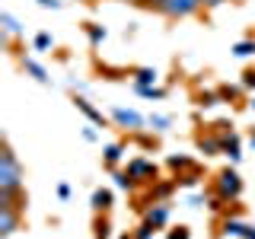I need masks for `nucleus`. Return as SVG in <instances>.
Returning <instances> with one entry per match:
<instances>
[{"mask_svg":"<svg viewBox=\"0 0 255 239\" xmlns=\"http://www.w3.org/2000/svg\"><path fill=\"white\" fill-rule=\"evenodd\" d=\"M0 195H26V169L19 166L10 140L0 147Z\"/></svg>","mask_w":255,"mask_h":239,"instance_id":"1","label":"nucleus"},{"mask_svg":"<svg viewBox=\"0 0 255 239\" xmlns=\"http://www.w3.org/2000/svg\"><path fill=\"white\" fill-rule=\"evenodd\" d=\"M243 175L236 172V166H223V169L214 175V195L227 198V201H239V195H243Z\"/></svg>","mask_w":255,"mask_h":239,"instance_id":"2","label":"nucleus"},{"mask_svg":"<svg viewBox=\"0 0 255 239\" xmlns=\"http://www.w3.org/2000/svg\"><path fill=\"white\" fill-rule=\"evenodd\" d=\"M201 10H204L201 0H163L156 6V13H163L166 19H188V16H195Z\"/></svg>","mask_w":255,"mask_h":239,"instance_id":"3","label":"nucleus"},{"mask_svg":"<svg viewBox=\"0 0 255 239\" xmlns=\"http://www.w3.org/2000/svg\"><path fill=\"white\" fill-rule=\"evenodd\" d=\"M125 169L131 172L134 179L140 182V185H153V182L159 179V166L153 163V159H147V156H134V159H128Z\"/></svg>","mask_w":255,"mask_h":239,"instance_id":"4","label":"nucleus"},{"mask_svg":"<svg viewBox=\"0 0 255 239\" xmlns=\"http://www.w3.org/2000/svg\"><path fill=\"white\" fill-rule=\"evenodd\" d=\"M112 121H115L118 127H125L128 134H137V131H143V124H147V118L140 115V112H134V109H122V106H115L112 109Z\"/></svg>","mask_w":255,"mask_h":239,"instance_id":"5","label":"nucleus"},{"mask_svg":"<svg viewBox=\"0 0 255 239\" xmlns=\"http://www.w3.org/2000/svg\"><path fill=\"white\" fill-rule=\"evenodd\" d=\"M175 188H179L175 175H172V179H156L153 185H147V204H153V201H169V198L175 195Z\"/></svg>","mask_w":255,"mask_h":239,"instance_id":"6","label":"nucleus"},{"mask_svg":"<svg viewBox=\"0 0 255 239\" xmlns=\"http://www.w3.org/2000/svg\"><path fill=\"white\" fill-rule=\"evenodd\" d=\"M169 214H172V207H169V201H153L143 211V220L150 223L153 230H163L166 223H169Z\"/></svg>","mask_w":255,"mask_h":239,"instance_id":"7","label":"nucleus"},{"mask_svg":"<svg viewBox=\"0 0 255 239\" xmlns=\"http://www.w3.org/2000/svg\"><path fill=\"white\" fill-rule=\"evenodd\" d=\"M220 153L230 159V163H239L243 159V140H239V134L236 131H230V134H220Z\"/></svg>","mask_w":255,"mask_h":239,"instance_id":"8","label":"nucleus"},{"mask_svg":"<svg viewBox=\"0 0 255 239\" xmlns=\"http://www.w3.org/2000/svg\"><path fill=\"white\" fill-rule=\"evenodd\" d=\"M22 223V214L16 207H0V239H10Z\"/></svg>","mask_w":255,"mask_h":239,"instance_id":"9","label":"nucleus"},{"mask_svg":"<svg viewBox=\"0 0 255 239\" xmlns=\"http://www.w3.org/2000/svg\"><path fill=\"white\" fill-rule=\"evenodd\" d=\"M74 109H77V112H83V115H86V118H90V121H93L96 127H106V124H109V118H106V115H102V112H99V109H96V106H93V102H90V99H86V96H74Z\"/></svg>","mask_w":255,"mask_h":239,"instance_id":"10","label":"nucleus"},{"mask_svg":"<svg viewBox=\"0 0 255 239\" xmlns=\"http://www.w3.org/2000/svg\"><path fill=\"white\" fill-rule=\"evenodd\" d=\"M125 153H128V143L112 140V143H106V150H102V163H106L109 169H118V163L125 159Z\"/></svg>","mask_w":255,"mask_h":239,"instance_id":"11","label":"nucleus"},{"mask_svg":"<svg viewBox=\"0 0 255 239\" xmlns=\"http://www.w3.org/2000/svg\"><path fill=\"white\" fill-rule=\"evenodd\" d=\"M0 29H3V45L6 48H10V42H13V38H19L22 35V26H19V19H16V16L13 13H0Z\"/></svg>","mask_w":255,"mask_h":239,"instance_id":"12","label":"nucleus"},{"mask_svg":"<svg viewBox=\"0 0 255 239\" xmlns=\"http://www.w3.org/2000/svg\"><path fill=\"white\" fill-rule=\"evenodd\" d=\"M90 204H93L96 214H109L112 204H115V195H112V188H96L93 198H90Z\"/></svg>","mask_w":255,"mask_h":239,"instance_id":"13","label":"nucleus"},{"mask_svg":"<svg viewBox=\"0 0 255 239\" xmlns=\"http://www.w3.org/2000/svg\"><path fill=\"white\" fill-rule=\"evenodd\" d=\"M246 230H249V223H243L236 217H223L220 223V236H227V239H246Z\"/></svg>","mask_w":255,"mask_h":239,"instance_id":"14","label":"nucleus"},{"mask_svg":"<svg viewBox=\"0 0 255 239\" xmlns=\"http://www.w3.org/2000/svg\"><path fill=\"white\" fill-rule=\"evenodd\" d=\"M198 153H204V156H217L220 153V134H198Z\"/></svg>","mask_w":255,"mask_h":239,"instance_id":"15","label":"nucleus"},{"mask_svg":"<svg viewBox=\"0 0 255 239\" xmlns=\"http://www.w3.org/2000/svg\"><path fill=\"white\" fill-rule=\"evenodd\" d=\"M19 64H22V70H26V74H29L32 80H38L42 86H48V83H51V77H48V70H45V67H42L38 61H32V58H22Z\"/></svg>","mask_w":255,"mask_h":239,"instance_id":"16","label":"nucleus"},{"mask_svg":"<svg viewBox=\"0 0 255 239\" xmlns=\"http://www.w3.org/2000/svg\"><path fill=\"white\" fill-rule=\"evenodd\" d=\"M201 179H204L201 166H191V169H185V172H179V175H175L179 188H198V185H201Z\"/></svg>","mask_w":255,"mask_h":239,"instance_id":"17","label":"nucleus"},{"mask_svg":"<svg viewBox=\"0 0 255 239\" xmlns=\"http://www.w3.org/2000/svg\"><path fill=\"white\" fill-rule=\"evenodd\" d=\"M112 179H115V188H122V191H137L140 188V182L128 169H112Z\"/></svg>","mask_w":255,"mask_h":239,"instance_id":"18","label":"nucleus"},{"mask_svg":"<svg viewBox=\"0 0 255 239\" xmlns=\"http://www.w3.org/2000/svg\"><path fill=\"white\" fill-rule=\"evenodd\" d=\"M156 80H159L156 67H137L134 70V86H156Z\"/></svg>","mask_w":255,"mask_h":239,"instance_id":"19","label":"nucleus"},{"mask_svg":"<svg viewBox=\"0 0 255 239\" xmlns=\"http://www.w3.org/2000/svg\"><path fill=\"white\" fill-rule=\"evenodd\" d=\"M83 32L90 35V45L93 48H99L102 42H106V35H109L106 26H99V22H83Z\"/></svg>","mask_w":255,"mask_h":239,"instance_id":"20","label":"nucleus"},{"mask_svg":"<svg viewBox=\"0 0 255 239\" xmlns=\"http://www.w3.org/2000/svg\"><path fill=\"white\" fill-rule=\"evenodd\" d=\"M93 236H96V239H112L109 214H96V220H93Z\"/></svg>","mask_w":255,"mask_h":239,"instance_id":"21","label":"nucleus"},{"mask_svg":"<svg viewBox=\"0 0 255 239\" xmlns=\"http://www.w3.org/2000/svg\"><path fill=\"white\" fill-rule=\"evenodd\" d=\"M166 166H169V169L175 172V175H179V172H185V169H191V166H198L195 163V159H191V156H185V153H179V156H169V159H166Z\"/></svg>","mask_w":255,"mask_h":239,"instance_id":"22","label":"nucleus"},{"mask_svg":"<svg viewBox=\"0 0 255 239\" xmlns=\"http://www.w3.org/2000/svg\"><path fill=\"white\" fill-rule=\"evenodd\" d=\"M195 102H198V109H214V106H220V93L217 90H201V93H198L195 96Z\"/></svg>","mask_w":255,"mask_h":239,"instance_id":"23","label":"nucleus"},{"mask_svg":"<svg viewBox=\"0 0 255 239\" xmlns=\"http://www.w3.org/2000/svg\"><path fill=\"white\" fill-rule=\"evenodd\" d=\"M233 54L236 58H255V38H239V42L233 45Z\"/></svg>","mask_w":255,"mask_h":239,"instance_id":"24","label":"nucleus"},{"mask_svg":"<svg viewBox=\"0 0 255 239\" xmlns=\"http://www.w3.org/2000/svg\"><path fill=\"white\" fill-rule=\"evenodd\" d=\"M147 124L153 127V134H166L172 127V118L169 115H147Z\"/></svg>","mask_w":255,"mask_h":239,"instance_id":"25","label":"nucleus"},{"mask_svg":"<svg viewBox=\"0 0 255 239\" xmlns=\"http://www.w3.org/2000/svg\"><path fill=\"white\" fill-rule=\"evenodd\" d=\"M134 90H137V96H143V99H166V96H169L166 86H134Z\"/></svg>","mask_w":255,"mask_h":239,"instance_id":"26","label":"nucleus"},{"mask_svg":"<svg viewBox=\"0 0 255 239\" xmlns=\"http://www.w3.org/2000/svg\"><path fill=\"white\" fill-rule=\"evenodd\" d=\"M32 48H35V51H48V48H54V35H51V32H38V35L32 38Z\"/></svg>","mask_w":255,"mask_h":239,"instance_id":"27","label":"nucleus"},{"mask_svg":"<svg viewBox=\"0 0 255 239\" xmlns=\"http://www.w3.org/2000/svg\"><path fill=\"white\" fill-rule=\"evenodd\" d=\"M217 93H220V99H223V102H236L239 96H243V86H230V83H223V86H217Z\"/></svg>","mask_w":255,"mask_h":239,"instance_id":"28","label":"nucleus"},{"mask_svg":"<svg viewBox=\"0 0 255 239\" xmlns=\"http://www.w3.org/2000/svg\"><path fill=\"white\" fill-rule=\"evenodd\" d=\"M239 86H243V90H249V93H255V67H246V70H243Z\"/></svg>","mask_w":255,"mask_h":239,"instance_id":"29","label":"nucleus"},{"mask_svg":"<svg viewBox=\"0 0 255 239\" xmlns=\"http://www.w3.org/2000/svg\"><path fill=\"white\" fill-rule=\"evenodd\" d=\"M166 239H191V230L185 227V223H179V227L166 230Z\"/></svg>","mask_w":255,"mask_h":239,"instance_id":"30","label":"nucleus"},{"mask_svg":"<svg viewBox=\"0 0 255 239\" xmlns=\"http://www.w3.org/2000/svg\"><path fill=\"white\" fill-rule=\"evenodd\" d=\"M134 239H153V227H150V223H147V220H143V223H140V227H137V230H134Z\"/></svg>","mask_w":255,"mask_h":239,"instance_id":"31","label":"nucleus"},{"mask_svg":"<svg viewBox=\"0 0 255 239\" xmlns=\"http://www.w3.org/2000/svg\"><path fill=\"white\" fill-rule=\"evenodd\" d=\"M134 137H137V140H140V147H143V150H150V147H156V137H147V134H143V131H137V134H134Z\"/></svg>","mask_w":255,"mask_h":239,"instance_id":"32","label":"nucleus"},{"mask_svg":"<svg viewBox=\"0 0 255 239\" xmlns=\"http://www.w3.org/2000/svg\"><path fill=\"white\" fill-rule=\"evenodd\" d=\"M35 3H38V6H45V10H61V6H64L61 0H35Z\"/></svg>","mask_w":255,"mask_h":239,"instance_id":"33","label":"nucleus"},{"mask_svg":"<svg viewBox=\"0 0 255 239\" xmlns=\"http://www.w3.org/2000/svg\"><path fill=\"white\" fill-rule=\"evenodd\" d=\"M83 140H90V143H96V140H99V134H96V127H83Z\"/></svg>","mask_w":255,"mask_h":239,"instance_id":"34","label":"nucleus"},{"mask_svg":"<svg viewBox=\"0 0 255 239\" xmlns=\"http://www.w3.org/2000/svg\"><path fill=\"white\" fill-rule=\"evenodd\" d=\"M58 198H61V201H67V198H70V185H67V182H61V185H58Z\"/></svg>","mask_w":255,"mask_h":239,"instance_id":"35","label":"nucleus"},{"mask_svg":"<svg viewBox=\"0 0 255 239\" xmlns=\"http://www.w3.org/2000/svg\"><path fill=\"white\" fill-rule=\"evenodd\" d=\"M201 204H207L204 195H191V198H188V207H201Z\"/></svg>","mask_w":255,"mask_h":239,"instance_id":"36","label":"nucleus"},{"mask_svg":"<svg viewBox=\"0 0 255 239\" xmlns=\"http://www.w3.org/2000/svg\"><path fill=\"white\" fill-rule=\"evenodd\" d=\"M201 3H204V10H217V6H223L227 0H201Z\"/></svg>","mask_w":255,"mask_h":239,"instance_id":"37","label":"nucleus"},{"mask_svg":"<svg viewBox=\"0 0 255 239\" xmlns=\"http://www.w3.org/2000/svg\"><path fill=\"white\" fill-rule=\"evenodd\" d=\"M134 3H140V6H147V10H156L163 0H134Z\"/></svg>","mask_w":255,"mask_h":239,"instance_id":"38","label":"nucleus"},{"mask_svg":"<svg viewBox=\"0 0 255 239\" xmlns=\"http://www.w3.org/2000/svg\"><path fill=\"white\" fill-rule=\"evenodd\" d=\"M246 239H255V227H249V230H246Z\"/></svg>","mask_w":255,"mask_h":239,"instance_id":"39","label":"nucleus"},{"mask_svg":"<svg viewBox=\"0 0 255 239\" xmlns=\"http://www.w3.org/2000/svg\"><path fill=\"white\" fill-rule=\"evenodd\" d=\"M249 147H255V127L249 131Z\"/></svg>","mask_w":255,"mask_h":239,"instance_id":"40","label":"nucleus"},{"mask_svg":"<svg viewBox=\"0 0 255 239\" xmlns=\"http://www.w3.org/2000/svg\"><path fill=\"white\" fill-rule=\"evenodd\" d=\"M118 239H134V233H122V236H118Z\"/></svg>","mask_w":255,"mask_h":239,"instance_id":"41","label":"nucleus"},{"mask_svg":"<svg viewBox=\"0 0 255 239\" xmlns=\"http://www.w3.org/2000/svg\"><path fill=\"white\" fill-rule=\"evenodd\" d=\"M249 109H252V112H255V96H252V99H249Z\"/></svg>","mask_w":255,"mask_h":239,"instance_id":"42","label":"nucleus"},{"mask_svg":"<svg viewBox=\"0 0 255 239\" xmlns=\"http://www.w3.org/2000/svg\"><path fill=\"white\" fill-rule=\"evenodd\" d=\"M86 3H96V0H86Z\"/></svg>","mask_w":255,"mask_h":239,"instance_id":"43","label":"nucleus"}]
</instances>
